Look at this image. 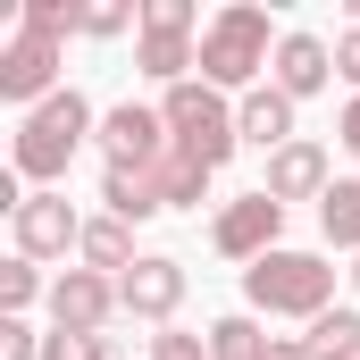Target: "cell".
<instances>
[{
  "instance_id": "6da1fadb",
  "label": "cell",
  "mask_w": 360,
  "mask_h": 360,
  "mask_svg": "<svg viewBox=\"0 0 360 360\" xmlns=\"http://www.w3.org/2000/svg\"><path fill=\"white\" fill-rule=\"evenodd\" d=\"M84 134H92V101L84 92H51V101L25 109V126H17V176H34V184L68 176V160H76Z\"/></svg>"
},
{
  "instance_id": "7a4b0ae2",
  "label": "cell",
  "mask_w": 360,
  "mask_h": 360,
  "mask_svg": "<svg viewBox=\"0 0 360 360\" xmlns=\"http://www.w3.org/2000/svg\"><path fill=\"white\" fill-rule=\"evenodd\" d=\"M243 293H252V310H269V319H319L327 293H335V269H327L319 252H269V260L243 269Z\"/></svg>"
},
{
  "instance_id": "3957f363",
  "label": "cell",
  "mask_w": 360,
  "mask_h": 360,
  "mask_svg": "<svg viewBox=\"0 0 360 360\" xmlns=\"http://www.w3.org/2000/svg\"><path fill=\"white\" fill-rule=\"evenodd\" d=\"M269 68V8H252V0H235V8H218L210 25H201V84H252Z\"/></svg>"
},
{
  "instance_id": "277c9868",
  "label": "cell",
  "mask_w": 360,
  "mask_h": 360,
  "mask_svg": "<svg viewBox=\"0 0 360 360\" xmlns=\"http://www.w3.org/2000/svg\"><path fill=\"white\" fill-rule=\"evenodd\" d=\"M160 117H168L176 151H184V160H201V168H226V151L243 143V126H235V109H226V92H218V84H168Z\"/></svg>"
},
{
  "instance_id": "5b68a950",
  "label": "cell",
  "mask_w": 360,
  "mask_h": 360,
  "mask_svg": "<svg viewBox=\"0 0 360 360\" xmlns=\"http://www.w3.org/2000/svg\"><path fill=\"white\" fill-rule=\"evenodd\" d=\"M276 226H285V201H269V193H243V201H226V210H218L210 243H218L226 260H269V252H276Z\"/></svg>"
},
{
  "instance_id": "8992f818",
  "label": "cell",
  "mask_w": 360,
  "mask_h": 360,
  "mask_svg": "<svg viewBox=\"0 0 360 360\" xmlns=\"http://www.w3.org/2000/svg\"><path fill=\"white\" fill-rule=\"evenodd\" d=\"M168 143H176V134H168L160 109H134V101H126V109L101 117V151H109V168H160Z\"/></svg>"
},
{
  "instance_id": "52a82bcc",
  "label": "cell",
  "mask_w": 360,
  "mask_h": 360,
  "mask_svg": "<svg viewBox=\"0 0 360 360\" xmlns=\"http://www.w3.org/2000/svg\"><path fill=\"white\" fill-rule=\"evenodd\" d=\"M59 252H84V218L59 193H25V210H17V260H59Z\"/></svg>"
},
{
  "instance_id": "ba28073f",
  "label": "cell",
  "mask_w": 360,
  "mask_h": 360,
  "mask_svg": "<svg viewBox=\"0 0 360 360\" xmlns=\"http://www.w3.org/2000/svg\"><path fill=\"white\" fill-rule=\"evenodd\" d=\"M51 76H59V42H42V34H17L8 51H0V101H17V109H42L51 101Z\"/></svg>"
},
{
  "instance_id": "9c48e42d",
  "label": "cell",
  "mask_w": 360,
  "mask_h": 360,
  "mask_svg": "<svg viewBox=\"0 0 360 360\" xmlns=\"http://www.w3.org/2000/svg\"><path fill=\"white\" fill-rule=\"evenodd\" d=\"M109 310H126V302H117V276H101V269H68L51 285V319L76 327V335H101Z\"/></svg>"
},
{
  "instance_id": "30bf717a",
  "label": "cell",
  "mask_w": 360,
  "mask_h": 360,
  "mask_svg": "<svg viewBox=\"0 0 360 360\" xmlns=\"http://www.w3.org/2000/svg\"><path fill=\"white\" fill-rule=\"evenodd\" d=\"M117 302L134 310V319H168L184 302V269L168 260V252H151V260H134V269L117 276Z\"/></svg>"
},
{
  "instance_id": "8fae6325",
  "label": "cell",
  "mask_w": 360,
  "mask_h": 360,
  "mask_svg": "<svg viewBox=\"0 0 360 360\" xmlns=\"http://www.w3.org/2000/svg\"><path fill=\"white\" fill-rule=\"evenodd\" d=\"M260 193H269V201H310V193L327 201V193H335V184H327V151H319V143H285L269 160V184H260Z\"/></svg>"
},
{
  "instance_id": "7c38bea8",
  "label": "cell",
  "mask_w": 360,
  "mask_h": 360,
  "mask_svg": "<svg viewBox=\"0 0 360 360\" xmlns=\"http://www.w3.org/2000/svg\"><path fill=\"white\" fill-rule=\"evenodd\" d=\"M327 76H335V51H327L319 34H285V42H276V92H285V101H310Z\"/></svg>"
},
{
  "instance_id": "4fadbf2b",
  "label": "cell",
  "mask_w": 360,
  "mask_h": 360,
  "mask_svg": "<svg viewBox=\"0 0 360 360\" xmlns=\"http://www.w3.org/2000/svg\"><path fill=\"white\" fill-rule=\"evenodd\" d=\"M235 126H243V143H260V151H285V143H293V101H285V92L276 84H260V92H243V109H235Z\"/></svg>"
},
{
  "instance_id": "5bb4252c",
  "label": "cell",
  "mask_w": 360,
  "mask_h": 360,
  "mask_svg": "<svg viewBox=\"0 0 360 360\" xmlns=\"http://www.w3.org/2000/svg\"><path fill=\"white\" fill-rule=\"evenodd\" d=\"M134 68H143V76H160V84H193V76H184V68H193V34L143 25V42H134Z\"/></svg>"
},
{
  "instance_id": "9a60e30c",
  "label": "cell",
  "mask_w": 360,
  "mask_h": 360,
  "mask_svg": "<svg viewBox=\"0 0 360 360\" xmlns=\"http://www.w3.org/2000/svg\"><path fill=\"white\" fill-rule=\"evenodd\" d=\"M101 201H109V218H126V226H134V218H151V210H168L151 168H109V176H101Z\"/></svg>"
},
{
  "instance_id": "2e32d148",
  "label": "cell",
  "mask_w": 360,
  "mask_h": 360,
  "mask_svg": "<svg viewBox=\"0 0 360 360\" xmlns=\"http://www.w3.org/2000/svg\"><path fill=\"white\" fill-rule=\"evenodd\" d=\"M310 360H360V310H319L310 335H302Z\"/></svg>"
},
{
  "instance_id": "e0dca14e",
  "label": "cell",
  "mask_w": 360,
  "mask_h": 360,
  "mask_svg": "<svg viewBox=\"0 0 360 360\" xmlns=\"http://www.w3.org/2000/svg\"><path fill=\"white\" fill-rule=\"evenodd\" d=\"M84 260L101 276H109V269H117V276L134 269V235H126V218H84Z\"/></svg>"
},
{
  "instance_id": "ac0fdd59",
  "label": "cell",
  "mask_w": 360,
  "mask_h": 360,
  "mask_svg": "<svg viewBox=\"0 0 360 360\" xmlns=\"http://www.w3.org/2000/svg\"><path fill=\"white\" fill-rule=\"evenodd\" d=\"M17 34H42V42L84 34V8H76V0H25V8H17Z\"/></svg>"
},
{
  "instance_id": "d6986e66",
  "label": "cell",
  "mask_w": 360,
  "mask_h": 360,
  "mask_svg": "<svg viewBox=\"0 0 360 360\" xmlns=\"http://www.w3.org/2000/svg\"><path fill=\"white\" fill-rule=\"evenodd\" d=\"M151 176H160V201H168V210H184V201H201V184H210V168H201V160H184L176 143H168V160H160Z\"/></svg>"
},
{
  "instance_id": "ffe728a7",
  "label": "cell",
  "mask_w": 360,
  "mask_h": 360,
  "mask_svg": "<svg viewBox=\"0 0 360 360\" xmlns=\"http://www.w3.org/2000/svg\"><path fill=\"white\" fill-rule=\"evenodd\" d=\"M319 226H327V243H352V252H360V176L335 184V193L319 201Z\"/></svg>"
},
{
  "instance_id": "44dd1931",
  "label": "cell",
  "mask_w": 360,
  "mask_h": 360,
  "mask_svg": "<svg viewBox=\"0 0 360 360\" xmlns=\"http://www.w3.org/2000/svg\"><path fill=\"white\" fill-rule=\"evenodd\" d=\"M210 360H269V335L252 319H218L210 327Z\"/></svg>"
},
{
  "instance_id": "7402d4cb",
  "label": "cell",
  "mask_w": 360,
  "mask_h": 360,
  "mask_svg": "<svg viewBox=\"0 0 360 360\" xmlns=\"http://www.w3.org/2000/svg\"><path fill=\"white\" fill-rule=\"evenodd\" d=\"M42 293V276H34V260H8L0 269V319H25V302Z\"/></svg>"
},
{
  "instance_id": "603a6c76",
  "label": "cell",
  "mask_w": 360,
  "mask_h": 360,
  "mask_svg": "<svg viewBox=\"0 0 360 360\" xmlns=\"http://www.w3.org/2000/svg\"><path fill=\"white\" fill-rule=\"evenodd\" d=\"M42 360H109V335H76V327H51Z\"/></svg>"
},
{
  "instance_id": "cb8c5ba5",
  "label": "cell",
  "mask_w": 360,
  "mask_h": 360,
  "mask_svg": "<svg viewBox=\"0 0 360 360\" xmlns=\"http://www.w3.org/2000/svg\"><path fill=\"white\" fill-rule=\"evenodd\" d=\"M0 360H42V335L25 319H0Z\"/></svg>"
},
{
  "instance_id": "d4e9b609",
  "label": "cell",
  "mask_w": 360,
  "mask_h": 360,
  "mask_svg": "<svg viewBox=\"0 0 360 360\" xmlns=\"http://www.w3.org/2000/svg\"><path fill=\"white\" fill-rule=\"evenodd\" d=\"M126 25H134L126 0H92V8H84V34H126Z\"/></svg>"
},
{
  "instance_id": "484cf974",
  "label": "cell",
  "mask_w": 360,
  "mask_h": 360,
  "mask_svg": "<svg viewBox=\"0 0 360 360\" xmlns=\"http://www.w3.org/2000/svg\"><path fill=\"white\" fill-rule=\"evenodd\" d=\"M143 25H168V34H193V0H143Z\"/></svg>"
},
{
  "instance_id": "4316f807",
  "label": "cell",
  "mask_w": 360,
  "mask_h": 360,
  "mask_svg": "<svg viewBox=\"0 0 360 360\" xmlns=\"http://www.w3.org/2000/svg\"><path fill=\"white\" fill-rule=\"evenodd\" d=\"M151 360H210L201 335H151Z\"/></svg>"
},
{
  "instance_id": "83f0119b",
  "label": "cell",
  "mask_w": 360,
  "mask_h": 360,
  "mask_svg": "<svg viewBox=\"0 0 360 360\" xmlns=\"http://www.w3.org/2000/svg\"><path fill=\"white\" fill-rule=\"evenodd\" d=\"M335 76H352V84H360V25L335 42Z\"/></svg>"
},
{
  "instance_id": "f1b7e54d",
  "label": "cell",
  "mask_w": 360,
  "mask_h": 360,
  "mask_svg": "<svg viewBox=\"0 0 360 360\" xmlns=\"http://www.w3.org/2000/svg\"><path fill=\"white\" fill-rule=\"evenodd\" d=\"M335 143H344V151H360V92H352V109L335 117Z\"/></svg>"
},
{
  "instance_id": "f546056e",
  "label": "cell",
  "mask_w": 360,
  "mask_h": 360,
  "mask_svg": "<svg viewBox=\"0 0 360 360\" xmlns=\"http://www.w3.org/2000/svg\"><path fill=\"white\" fill-rule=\"evenodd\" d=\"M269 360H310V352H302L293 335H269Z\"/></svg>"
},
{
  "instance_id": "4dcf8cb0",
  "label": "cell",
  "mask_w": 360,
  "mask_h": 360,
  "mask_svg": "<svg viewBox=\"0 0 360 360\" xmlns=\"http://www.w3.org/2000/svg\"><path fill=\"white\" fill-rule=\"evenodd\" d=\"M352 276H360V269H352Z\"/></svg>"
}]
</instances>
